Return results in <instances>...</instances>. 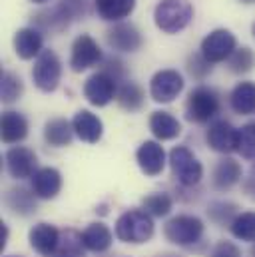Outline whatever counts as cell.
Here are the masks:
<instances>
[{
  "label": "cell",
  "mask_w": 255,
  "mask_h": 257,
  "mask_svg": "<svg viewBox=\"0 0 255 257\" xmlns=\"http://www.w3.org/2000/svg\"><path fill=\"white\" fill-rule=\"evenodd\" d=\"M14 52L22 60H32L42 54V34L36 28H22L14 34Z\"/></svg>",
  "instance_id": "18"
},
{
  "label": "cell",
  "mask_w": 255,
  "mask_h": 257,
  "mask_svg": "<svg viewBox=\"0 0 255 257\" xmlns=\"http://www.w3.org/2000/svg\"><path fill=\"white\" fill-rule=\"evenodd\" d=\"M94 4H96L100 18L110 20V22L124 20L136 8V0H94Z\"/></svg>",
  "instance_id": "23"
},
{
  "label": "cell",
  "mask_w": 255,
  "mask_h": 257,
  "mask_svg": "<svg viewBox=\"0 0 255 257\" xmlns=\"http://www.w3.org/2000/svg\"><path fill=\"white\" fill-rule=\"evenodd\" d=\"M239 2H243V4H251V2H255V0H239Z\"/></svg>",
  "instance_id": "38"
},
{
  "label": "cell",
  "mask_w": 255,
  "mask_h": 257,
  "mask_svg": "<svg viewBox=\"0 0 255 257\" xmlns=\"http://www.w3.org/2000/svg\"><path fill=\"white\" fill-rule=\"evenodd\" d=\"M184 90V78L178 70H160L150 82V96L158 104L174 102Z\"/></svg>",
  "instance_id": "9"
},
{
  "label": "cell",
  "mask_w": 255,
  "mask_h": 257,
  "mask_svg": "<svg viewBox=\"0 0 255 257\" xmlns=\"http://www.w3.org/2000/svg\"><path fill=\"white\" fill-rule=\"evenodd\" d=\"M154 235V221L146 209H128L116 221V237L124 243H146Z\"/></svg>",
  "instance_id": "1"
},
{
  "label": "cell",
  "mask_w": 255,
  "mask_h": 257,
  "mask_svg": "<svg viewBox=\"0 0 255 257\" xmlns=\"http://www.w3.org/2000/svg\"><path fill=\"white\" fill-rule=\"evenodd\" d=\"M6 241H8V227H6V223H2L0 225V249L6 247Z\"/></svg>",
  "instance_id": "36"
},
{
  "label": "cell",
  "mask_w": 255,
  "mask_h": 257,
  "mask_svg": "<svg viewBox=\"0 0 255 257\" xmlns=\"http://www.w3.org/2000/svg\"><path fill=\"white\" fill-rule=\"evenodd\" d=\"M4 203L20 215H28L36 209V201H34V193H28V190L24 188H14L8 190V193L4 195Z\"/></svg>",
  "instance_id": "26"
},
{
  "label": "cell",
  "mask_w": 255,
  "mask_h": 257,
  "mask_svg": "<svg viewBox=\"0 0 255 257\" xmlns=\"http://www.w3.org/2000/svg\"><path fill=\"white\" fill-rule=\"evenodd\" d=\"M170 166L182 186H195L203 178V166L184 146H178L170 152Z\"/></svg>",
  "instance_id": "4"
},
{
  "label": "cell",
  "mask_w": 255,
  "mask_h": 257,
  "mask_svg": "<svg viewBox=\"0 0 255 257\" xmlns=\"http://www.w3.org/2000/svg\"><path fill=\"white\" fill-rule=\"evenodd\" d=\"M144 90L138 86V84H134V82H124L120 88H118V92H116V100H118V104L124 108V110H130V112H136V110H140L142 106H144Z\"/></svg>",
  "instance_id": "27"
},
{
  "label": "cell",
  "mask_w": 255,
  "mask_h": 257,
  "mask_svg": "<svg viewBox=\"0 0 255 257\" xmlns=\"http://www.w3.org/2000/svg\"><path fill=\"white\" fill-rule=\"evenodd\" d=\"M62 190V176L56 168H40L32 176V192L40 199H52Z\"/></svg>",
  "instance_id": "16"
},
{
  "label": "cell",
  "mask_w": 255,
  "mask_h": 257,
  "mask_svg": "<svg viewBox=\"0 0 255 257\" xmlns=\"http://www.w3.org/2000/svg\"><path fill=\"white\" fill-rule=\"evenodd\" d=\"M253 174H255V166H253Z\"/></svg>",
  "instance_id": "41"
},
{
  "label": "cell",
  "mask_w": 255,
  "mask_h": 257,
  "mask_svg": "<svg viewBox=\"0 0 255 257\" xmlns=\"http://www.w3.org/2000/svg\"><path fill=\"white\" fill-rule=\"evenodd\" d=\"M56 6L62 10V14L70 20V24L88 14V0H60Z\"/></svg>",
  "instance_id": "33"
},
{
  "label": "cell",
  "mask_w": 255,
  "mask_h": 257,
  "mask_svg": "<svg viewBox=\"0 0 255 257\" xmlns=\"http://www.w3.org/2000/svg\"><path fill=\"white\" fill-rule=\"evenodd\" d=\"M106 40L110 48L118 52H136L142 48V42H144L140 30L128 22H118L114 28H110L106 32Z\"/></svg>",
  "instance_id": "12"
},
{
  "label": "cell",
  "mask_w": 255,
  "mask_h": 257,
  "mask_svg": "<svg viewBox=\"0 0 255 257\" xmlns=\"http://www.w3.org/2000/svg\"><path fill=\"white\" fill-rule=\"evenodd\" d=\"M211 257H239V249L235 243L231 241H219L213 251H211Z\"/></svg>",
  "instance_id": "35"
},
{
  "label": "cell",
  "mask_w": 255,
  "mask_h": 257,
  "mask_svg": "<svg viewBox=\"0 0 255 257\" xmlns=\"http://www.w3.org/2000/svg\"><path fill=\"white\" fill-rule=\"evenodd\" d=\"M251 257H255V245L251 247Z\"/></svg>",
  "instance_id": "39"
},
{
  "label": "cell",
  "mask_w": 255,
  "mask_h": 257,
  "mask_svg": "<svg viewBox=\"0 0 255 257\" xmlns=\"http://www.w3.org/2000/svg\"><path fill=\"white\" fill-rule=\"evenodd\" d=\"M0 128H2V142L4 144H18L28 136V122L18 112H4Z\"/></svg>",
  "instance_id": "20"
},
{
  "label": "cell",
  "mask_w": 255,
  "mask_h": 257,
  "mask_svg": "<svg viewBox=\"0 0 255 257\" xmlns=\"http://www.w3.org/2000/svg\"><path fill=\"white\" fill-rule=\"evenodd\" d=\"M229 227L233 237L241 241H255V211H243L235 215Z\"/></svg>",
  "instance_id": "28"
},
{
  "label": "cell",
  "mask_w": 255,
  "mask_h": 257,
  "mask_svg": "<svg viewBox=\"0 0 255 257\" xmlns=\"http://www.w3.org/2000/svg\"><path fill=\"white\" fill-rule=\"evenodd\" d=\"M229 104L233 112L241 116H249L255 112V84L253 82H239L231 94H229Z\"/></svg>",
  "instance_id": "21"
},
{
  "label": "cell",
  "mask_w": 255,
  "mask_h": 257,
  "mask_svg": "<svg viewBox=\"0 0 255 257\" xmlns=\"http://www.w3.org/2000/svg\"><path fill=\"white\" fill-rule=\"evenodd\" d=\"M255 64V54L249 50V48H237L229 60H227V66L233 74H247Z\"/></svg>",
  "instance_id": "32"
},
{
  "label": "cell",
  "mask_w": 255,
  "mask_h": 257,
  "mask_svg": "<svg viewBox=\"0 0 255 257\" xmlns=\"http://www.w3.org/2000/svg\"><path fill=\"white\" fill-rule=\"evenodd\" d=\"M150 130L158 140H174L182 134L180 122L170 112H154L150 116Z\"/></svg>",
  "instance_id": "24"
},
{
  "label": "cell",
  "mask_w": 255,
  "mask_h": 257,
  "mask_svg": "<svg viewBox=\"0 0 255 257\" xmlns=\"http://www.w3.org/2000/svg\"><path fill=\"white\" fill-rule=\"evenodd\" d=\"M207 144L219 154H231L237 150V130L225 120L213 122L207 130Z\"/></svg>",
  "instance_id": "13"
},
{
  "label": "cell",
  "mask_w": 255,
  "mask_h": 257,
  "mask_svg": "<svg viewBox=\"0 0 255 257\" xmlns=\"http://www.w3.org/2000/svg\"><path fill=\"white\" fill-rule=\"evenodd\" d=\"M62 78V64L58 56L52 50H42V54L36 58V64L32 68V80L38 90L42 92H54Z\"/></svg>",
  "instance_id": "6"
},
{
  "label": "cell",
  "mask_w": 255,
  "mask_h": 257,
  "mask_svg": "<svg viewBox=\"0 0 255 257\" xmlns=\"http://www.w3.org/2000/svg\"><path fill=\"white\" fill-rule=\"evenodd\" d=\"M116 78L106 72V70H100L96 74H92L86 84H84V96L86 100L92 104V106H108L114 98H116V92H118V86H116Z\"/></svg>",
  "instance_id": "7"
},
{
  "label": "cell",
  "mask_w": 255,
  "mask_h": 257,
  "mask_svg": "<svg viewBox=\"0 0 255 257\" xmlns=\"http://www.w3.org/2000/svg\"><path fill=\"white\" fill-rule=\"evenodd\" d=\"M32 249H36L42 255H54L60 245V231L50 223H38L28 233Z\"/></svg>",
  "instance_id": "15"
},
{
  "label": "cell",
  "mask_w": 255,
  "mask_h": 257,
  "mask_svg": "<svg viewBox=\"0 0 255 257\" xmlns=\"http://www.w3.org/2000/svg\"><path fill=\"white\" fill-rule=\"evenodd\" d=\"M164 235L168 237V241L176 245H191L201 239L203 223L195 215H178L166 223Z\"/></svg>",
  "instance_id": "5"
},
{
  "label": "cell",
  "mask_w": 255,
  "mask_h": 257,
  "mask_svg": "<svg viewBox=\"0 0 255 257\" xmlns=\"http://www.w3.org/2000/svg\"><path fill=\"white\" fill-rule=\"evenodd\" d=\"M102 60V50L98 46V42L88 36V34H82L74 40L72 44V56H70V68L72 72L80 74L92 66H96Z\"/></svg>",
  "instance_id": "10"
},
{
  "label": "cell",
  "mask_w": 255,
  "mask_h": 257,
  "mask_svg": "<svg viewBox=\"0 0 255 257\" xmlns=\"http://www.w3.org/2000/svg\"><path fill=\"white\" fill-rule=\"evenodd\" d=\"M136 160L146 176H158L166 166V152L158 142H144L136 152Z\"/></svg>",
  "instance_id": "14"
},
{
  "label": "cell",
  "mask_w": 255,
  "mask_h": 257,
  "mask_svg": "<svg viewBox=\"0 0 255 257\" xmlns=\"http://www.w3.org/2000/svg\"><path fill=\"white\" fill-rule=\"evenodd\" d=\"M74 136V128L72 122L64 120V118H54L44 126V140L54 146V148H64L72 142Z\"/></svg>",
  "instance_id": "25"
},
{
  "label": "cell",
  "mask_w": 255,
  "mask_h": 257,
  "mask_svg": "<svg viewBox=\"0 0 255 257\" xmlns=\"http://www.w3.org/2000/svg\"><path fill=\"white\" fill-rule=\"evenodd\" d=\"M172 205H174V201L168 193H152V195L144 197V209L156 217L168 215L172 211Z\"/></svg>",
  "instance_id": "30"
},
{
  "label": "cell",
  "mask_w": 255,
  "mask_h": 257,
  "mask_svg": "<svg viewBox=\"0 0 255 257\" xmlns=\"http://www.w3.org/2000/svg\"><path fill=\"white\" fill-rule=\"evenodd\" d=\"M235 36L225 30V28H217L213 32H209L203 42H201V54L205 60H209L211 64L215 62H223V60H229V56L237 50L235 48Z\"/></svg>",
  "instance_id": "8"
},
{
  "label": "cell",
  "mask_w": 255,
  "mask_h": 257,
  "mask_svg": "<svg viewBox=\"0 0 255 257\" xmlns=\"http://www.w3.org/2000/svg\"><path fill=\"white\" fill-rule=\"evenodd\" d=\"M251 34H253V38H255V24H253V28H251Z\"/></svg>",
  "instance_id": "40"
},
{
  "label": "cell",
  "mask_w": 255,
  "mask_h": 257,
  "mask_svg": "<svg viewBox=\"0 0 255 257\" xmlns=\"http://www.w3.org/2000/svg\"><path fill=\"white\" fill-rule=\"evenodd\" d=\"M6 160V168L10 172L12 178L16 180H26V178H32L38 170H36V154L30 150V148H24V146H16V148H10L4 156Z\"/></svg>",
  "instance_id": "11"
},
{
  "label": "cell",
  "mask_w": 255,
  "mask_h": 257,
  "mask_svg": "<svg viewBox=\"0 0 255 257\" xmlns=\"http://www.w3.org/2000/svg\"><path fill=\"white\" fill-rule=\"evenodd\" d=\"M82 243L88 251L102 253L112 245V231L104 223H90L82 233Z\"/></svg>",
  "instance_id": "22"
},
{
  "label": "cell",
  "mask_w": 255,
  "mask_h": 257,
  "mask_svg": "<svg viewBox=\"0 0 255 257\" xmlns=\"http://www.w3.org/2000/svg\"><path fill=\"white\" fill-rule=\"evenodd\" d=\"M193 18V6L190 0H160L154 10L156 26L168 34L184 30Z\"/></svg>",
  "instance_id": "2"
},
{
  "label": "cell",
  "mask_w": 255,
  "mask_h": 257,
  "mask_svg": "<svg viewBox=\"0 0 255 257\" xmlns=\"http://www.w3.org/2000/svg\"><path fill=\"white\" fill-rule=\"evenodd\" d=\"M219 112V98L213 88L197 86L193 88L186 102V118L195 124L209 122Z\"/></svg>",
  "instance_id": "3"
},
{
  "label": "cell",
  "mask_w": 255,
  "mask_h": 257,
  "mask_svg": "<svg viewBox=\"0 0 255 257\" xmlns=\"http://www.w3.org/2000/svg\"><path fill=\"white\" fill-rule=\"evenodd\" d=\"M72 128H74V134L82 140V142H88V144H96L100 142L102 134H104V124L102 120L88 112V110H80L74 120H72Z\"/></svg>",
  "instance_id": "17"
},
{
  "label": "cell",
  "mask_w": 255,
  "mask_h": 257,
  "mask_svg": "<svg viewBox=\"0 0 255 257\" xmlns=\"http://www.w3.org/2000/svg\"><path fill=\"white\" fill-rule=\"evenodd\" d=\"M213 186L217 190H229L241 180V166L233 158H223L213 168Z\"/></svg>",
  "instance_id": "19"
},
{
  "label": "cell",
  "mask_w": 255,
  "mask_h": 257,
  "mask_svg": "<svg viewBox=\"0 0 255 257\" xmlns=\"http://www.w3.org/2000/svg\"><path fill=\"white\" fill-rule=\"evenodd\" d=\"M188 70H190V74L193 78L201 80V78H205L211 72V62L205 60L201 52L199 54H191L190 58H188Z\"/></svg>",
  "instance_id": "34"
},
{
  "label": "cell",
  "mask_w": 255,
  "mask_h": 257,
  "mask_svg": "<svg viewBox=\"0 0 255 257\" xmlns=\"http://www.w3.org/2000/svg\"><path fill=\"white\" fill-rule=\"evenodd\" d=\"M168 257H172V255H168Z\"/></svg>",
  "instance_id": "42"
},
{
  "label": "cell",
  "mask_w": 255,
  "mask_h": 257,
  "mask_svg": "<svg viewBox=\"0 0 255 257\" xmlns=\"http://www.w3.org/2000/svg\"><path fill=\"white\" fill-rule=\"evenodd\" d=\"M30 2H34V4H44V2H48V0H30Z\"/></svg>",
  "instance_id": "37"
},
{
  "label": "cell",
  "mask_w": 255,
  "mask_h": 257,
  "mask_svg": "<svg viewBox=\"0 0 255 257\" xmlns=\"http://www.w3.org/2000/svg\"><path fill=\"white\" fill-rule=\"evenodd\" d=\"M22 92H24V84H22V80H20L16 74L4 70V72H2V78H0V94H2V102H4V104H12V102H16V100L22 96Z\"/></svg>",
  "instance_id": "29"
},
{
  "label": "cell",
  "mask_w": 255,
  "mask_h": 257,
  "mask_svg": "<svg viewBox=\"0 0 255 257\" xmlns=\"http://www.w3.org/2000/svg\"><path fill=\"white\" fill-rule=\"evenodd\" d=\"M237 152L245 160L255 158V122L237 130Z\"/></svg>",
  "instance_id": "31"
}]
</instances>
